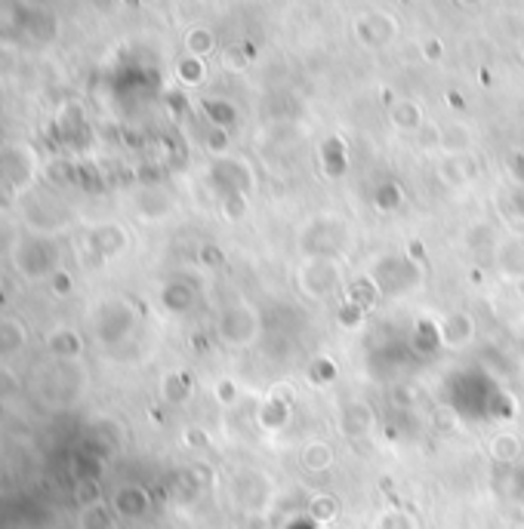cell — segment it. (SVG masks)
Segmentation results:
<instances>
[{
    "instance_id": "obj_1",
    "label": "cell",
    "mask_w": 524,
    "mask_h": 529,
    "mask_svg": "<svg viewBox=\"0 0 524 529\" xmlns=\"http://www.w3.org/2000/svg\"><path fill=\"white\" fill-rule=\"evenodd\" d=\"M303 462L309 471H324L334 465V450L327 443H309L303 450Z\"/></svg>"
},
{
    "instance_id": "obj_2",
    "label": "cell",
    "mask_w": 524,
    "mask_h": 529,
    "mask_svg": "<svg viewBox=\"0 0 524 529\" xmlns=\"http://www.w3.org/2000/svg\"><path fill=\"white\" fill-rule=\"evenodd\" d=\"M376 529H419V524L407 514V511H385V514H380V520H376Z\"/></svg>"
},
{
    "instance_id": "obj_3",
    "label": "cell",
    "mask_w": 524,
    "mask_h": 529,
    "mask_svg": "<svg viewBox=\"0 0 524 529\" xmlns=\"http://www.w3.org/2000/svg\"><path fill=\"white\" fill-rule=\"evenodd\" d=\"M519 441H515L512 434H503V437H497L494 443H490V453H494V459H499V462H512L515 455H519Z\"/></svg>"
}]
</instances>
